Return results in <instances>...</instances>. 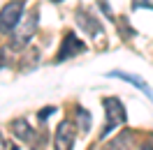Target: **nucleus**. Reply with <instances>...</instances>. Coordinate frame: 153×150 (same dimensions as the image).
<instances>
[{
	"label": "nucleus",
	"instance_id": "1",
	"mask_svg": "<svg viewBox=\"0 0 153 150\" xmlns=\"http://www.w3.org/2000/svg\"><path fill=\"white\" fill-rule=\"evenodd\" d=\"M35 30H37V10H30L28 14L16 23V30H14V35H12V46L14 49L26 46L30 42V37L35 35Z\"/></svg>",
	"mask_w": 153,
	"mask_h": 150
},
{
	"label": "nucleus",
	"instance_id": "2",
	"mask_svg": "<svg viewBox=\"0 0 153 150\" xmlns=\"http://www.w3.org/2000/svg\"><path fill=\"white\" fill-rule=\"evenodd\" d=\"M102 104H105V111H107V125L102 129V136H107V134H111V129H116L118 125L125 122V109L116 97H107Z\"/></svg>",
	"mask_w": 153,
	"mask_h": 150
},
{
	"label": "nucleus",
	"instance_id": "3",
	"mask_svg": "<svg viewBox=\"0 0 153 150\" xmlns=\"http://www.w3.org/2000/svg\"><path fill=\"white\" fill-rule=\"evenodd\" d=\"M21 12H23V2L21 0H12L0 10V32H12L21 21Z\"/></svg>",
	"mask_w": 153,
	"mask_h": 150
},
{
	"label": "nucleus",
	"instance_id": "4",
	"mask_svg": "<svg viewBox=\"0 0 153 150\" xmlns=\"http://www.w3.org/2000/svg\"><path fill=\"white\" fill-rule=\"evenodd\" d=\"M74 136H76L74 122L72 120H63L60 125H58V129H56V141H53L56 150H72Z\"/></svg>",
	"mask_w": 153,
	"mask_h": 150
},
{
	"label": "nucleus",
	"instance_id": "5",
	"mask_svg": "<svg viewBox=\"0 0 153 150\" xmlns=\"http://www.w3.org/2000/svg\"><path fill=\"white\" fill-rule=\"evenodd\" d=\"M76 23L86 30L91 37H105V28H102V23H100V21H97L88 10H84V7L76 10Z\"/></svg>",
	"mask_w": 153,
	"mask_h": 150
},
{
	"label": "nucleus",
	"instance_id": "6",
	"mask_svg": "<svg viewBox=\"0 0 153 150\" xmlns=\"http://www.w3.org/2000/svg\"><path fill=\"white\" fill-rule=\"evenodd\" d=\"M84 51H86V46L74 37V32H65L63 46H60V51L56 53V62H63V60H67V58L76 56V53H84Z\"/></svg>",
	"mask_w": 153,
	"mask_h": 150
},
{
	"label": "nucleus",
	"instance_id": "7",
	"mask_svg": "<svg viewBox=\"0 0 153 150\" xmlns=\"http://www.w3.org/2000/svg\"><path fill=\"white\" fill-rule=\"evenodd\" d=\"M12 129H14V134H16L21 141H26V143H30V141L35 139V132L28 127V122H26V120H14V122H12Z\"/></svg>",
	"mask_w": 153,
	"mask_h": 150
},
{
	"label": "nucleus",
	"instance_id": "8",
	"mask_svg": "<svg viewBox=\"0 0 153 150\" xmlns=\"http://www.w3.org/2000/svg\"><path fill=\"white\" fill-rule=\"evenodd\" d=\"M109 76H116V79H123V81H128V83H132V85H137V88H139V90H144V93L149 95V97H151V88H149V85L144 83L142 79H139V76H134V74H125V72H111V74Z\"/></svg>",
	"mask_w": 153,
	"mask_h": 150
},
{
	"label": "nucleus",
	"instance_id": "9",
	"mask_svg": "<svg viewBox=\"0 0 153 150\" xmlns=\"http://www.w3.org/2000/svg\"><path fill=\"white\" fill-rule=\"evenodd\" d=\"M128 146H130V132H121L109 146V150H128Z\"/></svg>",
	"mask_w": 153,
	"mask_h": 150
},
{
	"label": "nucleus",
	"instance_id": "10",
	"mask_svg": "<svg viewBox=\"0 0 153 150\" xmlns=\"http://www.w3.org/2000/svg\"><path fill=\"white\" fill-rule=\"evenodd\" d=\"M0 150H5V139H2V134H0Z\"/></svg>",
	"mask_w": 153,
	"mask_h": 150
},
{
	"label": "nucleus",
	"instance_id": "11",
	"mask_svg": "<svg viewBox=\"0 0 153 150\" xmlns=\"http://www.w3.org/2000/svg\"><path fill=\"white\" fill-rule=\"evenodd\" d=\"M144 150H153V146H146V148H144Z\"/></svg>",
	"mask_w": 153,
	"mask_h": 150
},
{
	"label": "nucleus",
	"instance_id": "12",
	"mask_svg": "<svg viewBox=\"0 0 153 150\" xmlns=\"http://www.w3.org/2000/svg\"><path fill=\"white\" fill-rule=\"evenodd\" d=\"M51 2H60V0H51Z\"/></svg>",
	"mask_w": 153,
	"mask_h": 150
}]
</instances>
